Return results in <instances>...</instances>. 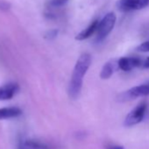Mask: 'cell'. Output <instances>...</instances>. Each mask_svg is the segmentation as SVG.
I'll return each instance as SVG.
<instances>
[{
    "mask_svg": "<svg viewBox=\"0 0 149 149\" xmlns=\"http://www.w3.org/2000/svg\"><path fill=\"white\" fill-rule=\"evenodd\" d=\"M149 6V0H118L117 8L121 12H132L142 10Z\"/></svg>",
    "mask_w": 149,
    "mask_h": 149,
    "instance_id": "5b68a950",
    "label": "cell"
},
{
    "mask_svg": "<svg viewBox=\"0 0 149 149\" xmlns=\"http://www.w3.org/2000/svg\"><path fill=\"white\" fill-rule=\"evenodd\" d=\"M143 60L139 57H121L118 60V68L129 72L135 68L141 67Z\"/></svg>",
    "mask_w": 149,
    "mask_h": 149,
    "instance_id": "8992f818",
    "label": "cell"
},
{
    "mask_svg": "<svg viewBox=\"0 0 149 149\" xmlns=\"http://www.w3.org/2000/svg\"><path fill=\"white\" fill-rule=\"evenodd\" d=\"M98 20H95L93 21L86 29L83 30L80 33H78L76 37V40H86L88 38H90L95 32H97V26H98Z\"/></svg>",
    "mask_w": 149,
    "mask_h": 149,
    "instance_id": "30bf717a",
    "label": "cell"
},
{
    "mask_svg": "<svg viewBox=\"0 0 149 149\" xmlns=\"http://www.w3.org/2000/svg\"><path fill=\"white\" fill-rule=\"evenodd\" d=\"M68 0H52L50 2V6L53 7H61L68 3Z\"/></svg>",
    "mask_w": 149,
    "mask_h": 149,
    "instance_id": "4fadbf2b",
    "label": "cell"
},
{
    "mask_svg": "<svg viewBox=\"0 0 149 149\" xmlns=\"http://www.w3.org/2000/svg\"><path fill=\"white\" fill-rule=\"evenodd\" d=\"M147 104L146 102H141L127 114L124 121V125L125 126H132L140 123L145 118Z\"/></svg>",
    "mask_w": 149,
    "mask_h": 149,
    "instance_id": "277c9868",
    "label": "cell"
},
{
    "mask_svg": "<svg viewBox=\"0 0 149 149\" xmlns=\"http://www.w3.org/2000/svg\"><path fill=\"white\" fill-rule=\"evenodd\" d=\"M118 69V60H111L104 65L100 73V77L104 80L109 79L113 74V73Z\"/></svg>",
    "mask_w": 149,
    "mask_h": 149,
    "instance_id": "ba28073f",
    "label": "cell"
},
{
    "mask_svg": "<svg viewBox=\"0 0 149 149\" xmlns=\"http://www.w3.org/2000/svg\"><path fill=\"white\" fill-rule=\"evenodd\" d=\"M22 114V111L18 107L0 108V120L18 118Z\"/></svg>",
    "mask_w": 149,
    "mask_h": 149,
    "instance_id": "9c48e42d",
    "label": "cell"
},
{
    "mask_svg": "<svg viewBox=\"0 0 149 149\" xmlns=\"http://www.w3.org/2000/svg\"><path fill=\"white\" fill-rule=\"evenodd\" d=\"M19 85L15 83H9L0 86V101L10 100L19 91Z\"/></svg>",
    "mask_w": 149,
    "mask_h": 149,
    "instance_id": "52a82bcc",
    "label": "cell"
},
{
    "mask_svg": "<svg viewBox=\"0 0 149 149\" xmlns=\"http://www.w3.org/2000/svg\"><path fill=\"white\" fill-rule=\"evenodd\" d=\"M57 34H58V30H56V29L50 30V31H48V32L46 33L45 38H47V39H48V40H53V39H54V38L57 36Z\"/></svg>",
    "mask_w": 149,
    "mask_h": 149,
    "instance_id": "5bb4252c",
    "label": "cell"
},
{
    "mask_svg": "<svg viewBox=\"0 0 149 149\" xmlns=\"http://www.w3.org/2000/svg\"><path fill=\"white\" fill-rule=\"evenodd\" d=\"M146 96H149V81H147L143 84L132 87L120 93L118 96L117 100L119 102H127L136 99L138 97H142Z\"/></svg>",
    "mask_w": 149,
    "mask_h": 149,
    "instance_id": "7a4b0ae2",
    "label": "cell"
},
{
    "mask_svg": "<svg viewBox=\"0 0 149 149\" xmlns=\"http://www.w3.org/2000/svg\"><path fill=\"white\" fill-rule=\"evenodd\" d=\"M10 5L5 1H0V9L1 10H9Z\"/></svg>",
    "mask_w": 149,
    "mask_h": 149,
    "instance_id": "9a60e30c",
    "label": "cell"
},
{
    "mask_svg": "<svg viewBox=\"0 0 149 149\" xmlns=\"http://www.w3.org/2000/svg\"><path fill=\"white\" fill-rule=\"evenodd\" d=\"M18 149H28L27 146L25 144V140L24 139H20L18 145Z\"/></svg>",
    "mask_w": 149,
    "mask_h": 149,
    "instance_id": "2e32d148",
    "label": "cell"
},
{
    "mask_svg": "<svg viewBox=\"0 0 149 149\" xmlns=\"http://www.w3.org/2000/svg\"><path fill=\"white\" fill-rule=\"evenodd\" d=\"M116 15L114 13H107L101 21L98 22L97 26V40L102 41L104 40L112 31L115 23H116Z\"/></svg>",
    "mask_w": 149,
    "mask_h": 149,
    "instance_id": "3957f363",
    "label": "cell"
},
{
    "mask_svg": "<svg viewBox=\"0 0 149 149\" xmlns=\"http://www.w3.org/2000/svg\"><path fill=\"white\" fill-rule=\"evenodd\" d=\"M107 149H124V147L121 146H110Z\"/></svg>",
    "mask_w": 149,
    "mask_h": 149,
    "instance_id": "ac0fdd59",
    "label": "cell"
},
{
    "mask_svg": "<svg viewBox=\"0 0 149 149\" xmlns=\"http://www.w3.org/2000/svg\"><path fill=\"white\" fill-rule=\"evenodd\" d=\"M141 67L143 68H149V57H147L146 59L143 60L142 64H141Z\"/></svg>",
    "mask_w": 149,
    "mask_h": 149,
    "instance_id": "e0dca14e",
    "label": "cell"
},
{
    "mask_svg": "<svg viewBox=\"0 0 149 149\" xmlns=\"http://www.w3.org/2000/svg\"><path fill=\"white\" fill-rule=\"evenodd\" d=\"M136 50L138 52H141V53H147V52H149V40L141 43L139 46H138L136 47Z\"/></svg>",
    "mask_w": 149,
    "mask_h": 149,
    "instance_id": "7c38bea8",
    "label": "cell"
},
{
    "mask_svg": "<svg viewBox=\"0 0 149 149\" xmlns=\"http://www.w3.org/2000/svg\"><path fill=\"white\" fill-rule=\"evenodd\" d=\"M25 144L27 146V148H30V149H48V147L46 145L40 142L35 141V140H32V139L25 140Z\"/></svg>",
    "mask_w": 149,
    "mask_h": 149,
    "instance_id": "8fae6325",
    "label": "cell"
},
{
    "mask_svg": "<svg viewBox=\"0 0 149 149\" xmlns=\"http://www.w3.org/2000/svg\"><path fill=\"white\" fill-rule=\"evenodd\" d=\"M91 64V55L83 54L77 60L68 86V95L72 99H77L82 91L84 77Z\"/></svg>",
    "mask_w": 149,
    "mask_h": 149,
    "instance_id": "6da1fadb",
    "label": "cell"
}]
</instances>
